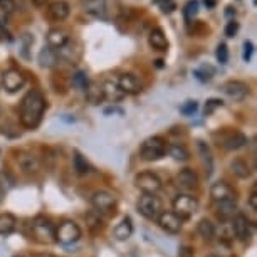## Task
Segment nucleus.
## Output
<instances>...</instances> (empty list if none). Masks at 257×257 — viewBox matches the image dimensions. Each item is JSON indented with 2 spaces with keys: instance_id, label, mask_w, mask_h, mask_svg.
<instances>
[{
  "instance_id": "nucleus-29",
  "label": "nucleus",
  "mask_w": 257,
  "mask_h": 257,
  "mask_svg": "<svg viewBox=\"0 0 257 257\" xmlns=\"http://www.w3.org/2000/svg\"><path fill=\"white\" fill-rule=\"evenodd\" d=\"M230 170H232V173H234L235 177H239V178H249V175H250L249 165H247L244 160H240V158L232 160Z\"/></svg>"
},
{
  "instance_id": "nucleus-40",
  "label": "nucleus",
  "mask_w": 257,
  "mask_h": 257,
  "mask_svg": "<svg viewBox=\"0 0 257 257\" xmlns=\"http://www.w3.org/2000/svg\"><path fill=\"white\" fill-rule=\"evenodd\" d=\"M222 106V101L220 99H208L207 104H205V114H212L213 111L217 108H220Z\"/></svg>"
},
{
  "instance_id": "nucleus-43",
  "label": "nucleus",
  "mask_w": 257,
  "mask_h": 257,
  "mask_svg": "<svg viewBox=\"0 0 257 257\" xmlns=\"http://www.w3.org/2000/svg\"><path fill=\"white\" fill-rule=\"evenodd\" d=\"M180 257H193V249L188 245H183L180 249Z\"/></svg>"
},
{
  "instance_id": "nucleus-35",
  "label": "nucleus",
  "mask_w": 257,
  "mask_h": 257,
  "mask_svg": "<svg viewBox=\"0 0 257 257\" xmlns=\"http://www.w3.org/2000/svg\"><path fill=\"white\" fill-rule=\"evenodd\" d=\"M215 57H217V61H219L220 64H225V62L229 61V49H227L225 44H220L219 47H217Z\"/></svg>"
},
{
  "instance_id": "nucleus-8",
  "label": "nucleus",
  "mask_w": 257,
  "mask_h": 257,
  "mask_svg": "<svg viewBox=\"0 0 257 257\" xmlns=\"http://www.w3.org/2000/svg\"><path fill=\"white\" fill-rule=\"evenodd\" d=\"M173 210L178 217H192L193 213L198 210V200L192 195H178L175 200H173Z\"/></svg>"
},
{
  "instance_id": "nucleus-24",
  "label": "nucleus",
  "mask_w": 257,
  "mask_h": 257,
  "mask_svg": "<svg viewBox=\"0 0 257 257\" xmlns=\"http://www.w3.org/2000/svg\"><path fill=\"white\" fill-rule=\"evenodd\" d=\"M59 59V56H57V51L51 49L49 46L44 47L41 52H39V66L41 67H52Z\"/></svg>"
},
{
  "instance_id": "nucleus-45",
  "label": "nucleus",
  "mask_w": 257,
  "mask_h": 257,
  "mask_svg": "<svg viewBox=\"0 0 257 257\" xmlns=\"http://www.w3.org/2000/svg\"><path fill=\"white\" fill-rule=\"evenodd\" d=\"M249 203H250L252 210H257V193H255V188H254V192H252V193H250Z\"/></svg>"
},
{
  "instance_id": "nucleus-1",
  "label": "nucleus",
  "mask_w": 257,
  "mask_h": 257,
  "mask_svg": "<svg viewBox=\"0 0 257 257\" xmlns=\"http://www.w3.org/2000/svg\"><path fill=\"white\" fill-rule=\"evenodd\" d=\"M46 109V98L41 91L32 89L22 98L21 103V123L24 128L27 130H34L37 128L39 123L42 119V114H44Z\"/></svg>"
},
{
  "instance_id": "nucleus-39",
  "label": "nucleus",
  "mask_w": 257,
  "mask_h": 257,
  "mask_svg": "<svg viewBox=\"0 0 257 257\" xmlns=\"http://www.w3.org/2000/svg\"><path fill=\"white\" fill-rule=\"evenodd\" d=\"M0 11L11 14L16 11V0H0Z\"/></svg>"
},
{
  "instance_id": "nucleus-16",
  "label": "nucleus",
  "mask_w": 257,
  "mask_h": 257,
  "mask_svg": "<svg viewBox=\"0 0 257 257\" xmlns=\"http://www.w3.org/2000/svg\"><path fill=\"white\" fill-rule=\"evenodd\" d=\"M210 197L215 202H224V200H234L235 192L229 183L225 182H217L210 187Z\"/></svg>"
},
{
  "instance_id": "nucleus-27",
  "label": "nucleus",
  "mask_w": 257,
  "mask_h": 257,
  "mask_svg": "<svg viewBox=\"0 0 257 257\" xmlns=\"http://www.w3.org/2000/svg\"><path fill=\"white\" fill-rule=\"evenodd\" d=\"M198 147V153H200L202 157V162L205 165V172H207V177L212 175V168H213V160H212V155H210V150L203 142H198L197 143Z\"/></svg>"
},
{
  "instance_id": "nucleus-11",
  "label": "nucleus",
  "mask_w": 257,
  "mask_h": 257,
  "mask_svg": "<svg viewBox=\"0 0 257 257\" xmlns=\"http://www.w3.org/2000/svg\"><path fill=\"white\" fill-rule=\"evenodd\" d=\"M71 14V7L66 0H54L47 7V19L52 22H62Z\"/></svg>"
},
{
  "instance_id": "nucleus-36",
  "label": "nucleus",
  "mask_w": 257,
  "mask_h": 257,
  "mask_svg": "<svg viewBox=\"0 0 257 257\" xmlns=\"http://www.w3.org/2000/svg\"><path fill=\"white\" fill-rule=\"evenodd\" d=\"M193 74H195V77L198 81H208L212 77V74H213V71L208 67V71H207V67L203 66V67H198V69H195L193 71Z\"/></svg>"
},
{
  "instance_id": "nucleus-51",
  "label": "nucleus",
  "mask_w": 257,
  "mask_h": 257,
  "mask_svg": "<svg viewBox=\"0 0 257 257\" xmlns=\"http://www.w3.org/2000/svg\"><path fill=\"white\" fill-rule=\"evenodd\" d=\"M14 257H22V255H14Z\"/></svg>"
},
{
  "instance_id": "nucleus-26",
  "label": "nucleus",
  "mask_w": 257,
  "mask_h": 257,
  "mask_svg": "<svg viewBox=\"0 0 257 257\" xmlns=\"http://www.w3.org/2000/svg\"><path fill=\"white\" fill-rule=\"evenodd\" d=\"M16 217L12 213H2L0 215V235H9L12 234L14 229H16Z\"/></svg>"
},
{
  "instance_id": "nucleus-6",
  "label": "nucleus",
  "mask_w": 257,
  "mask_h": 257,
  "mask_svg": "<svg viewBox=\"0 0 257 257\" xmlns=\"http://www.w3.org/2000/svg\"><path fill=\"white\" fill-rule=\"evenodd\" d=\"M81 237V229L77 227V224L71 220H66L56 229V240L61 242L64 245H69V244H74V242L79 240Z\"/></svg>"
},
{
  "instance_id": "nucleus-20",
  "label": "nucleus",
  "mask_w": 257,
  "mask_h": 257,
  "mask_svg": "<svg viewBox=\"0 0 257 257\" xmlns=\"http://www.w3.org/2000/svg\"><path fill=\"white\" fill-rule=\"evenodd\" d=\"M217 217L222 220H230L237 215V203L235 198L234 200H224V202H217Z\"/></svg>"
},
{
  "instance_id": "nucleus-38",
  "label": "nucleus",
  "mask_w": 257,
  "mask_h": 257,
  "mask_svg": "<svg viewBox=\"0 0 257 257\" xmlns=\"http://www.w3.org/2000/svg\"><path fill=\"white\" fill-rule=\"evenodd\" d=\"M197 108H198V104H197V101H187L185 104L182 106L180 108V111L185 116H190V114H193L197 111Z\"/></svg>"
},
{
  "instance_id": "nucleus-2",
  "label": "nucleus",
  "mask_w": 257,
  "mask_h": 257,
  "mask_svg": "<svg viewBox=\"0 0 257 257\" xmlns=\"http://www.w3.org/2000/svg\"><path fill=\"white\" fill-rule=\"evenodd\" d=\"M213 140H215L219 147L225 150H239L247 143L245 135H242L240 132H237V130H230V128H225V130H220V132L213 133Z\"/></svg>"
},
{
  "instance_id": "nucleus-44",
  "label": "nucleus",
  "mask_w": 257,
  "mask_h": 257,
  "mask_svg": "<svg viewBox=\"0 0 257 257\" xmlns=\"http://www.w3.org/2000/svg\"><path fill=\"white\" fill-rule=\"evenodd\" d=\"M175 4H173V2H170V0H168V4H165V6L162 7V12L163 14H170V12H173V11H175Z\"/></svg>"
},
{
  "instance_id": "nucleus-13",
  "label": "nucleus",
  "mask_w": 257,
  "mask_h": 257,
  "mask_svg": "<svg viewBox=\"0 0 257 257\" xmlns=\"http://www.w3.org/2000/svg\"><path fill=\"white\" fill-rule=\"evenodd\" d=\"M158 224L168 234H178L182 230V219L175 212H162L158 217Z\"/></svg>"
},
{
  "instance_id": "nucleus-19",
  "label": "nucleus",
  "mask_w": 257,
  "mask_h": 257,
  "mask_svg": "<svg viewBox=\"0 0 257 257\" xmlns=\"http://www.w3.org/2000/svg\"><path fill=\"white\" fill-rule=\"evenodd\" d=\"M177 183H178V187L188 188V190H190V188H195L198 185V177H197V173L193 172V170L183 168L182 172H178Z\"/></svg>"
},
{
  "instance_id": "nucleus-31",
  "label": "nucleus",
  "mask_w": 257,
  "mask_h": 257,
  "mask_svg": "<svg viewBox=\"0 0 257 257\" xmlns=\"http://www.w3.org/2000/svg\"><path fill=\"white\" fill-rule=\"evenodd\" d=\"M89 77L84 71H77L74 76H72V86L79 91H86V88L89 86Z\"/></svg>"
},
{
  "instance_id": "nucleus-15",
  "label": "nucleus",
  "mask_w": 257,
  "mask_h": 257,
  "mask_svg": "<svg viewBox=\"0 0 257 257\" xmlns=\"http://www.w3.org/2000/svg\"><path fill=\"white\" fill-rule=\"evenodd\" d=\"M69 41H71V36L66 29H51V31L47 32V44L54 51H59L61 47H64Z\"/></svg>"
},
{
  "instance_id": "nucleus-7",
  "label": "nucleus",
  "mask_w": 257,
  "mask_h": 257,
  "mask_svg": "<svg viewBox=\"0 0 257 257\" xmlns=\"http://www.w3.org/2000/svg\"><path fill=\"white\" fill-rule=\"evenodd\" d=\"M135 185H137V188H140L145 195H155V193L160 192V188H162V180L152 172H143L135 178Z\"/></svg>"
},
{
  "instance_id": "nucleus-18",
  "label": "nucleus",
  "mask_w": 257,
  "mask_h": 257,
  "mask_svg": "<svg viewBox=\"0 0 257 257\" xmlns=\"http://www.w3.org/2000/svg\"><path fill=\"white\" fill-rule=\"evenodd\" d=\"M19 162V167L22 168L24 173H37L39 170H41V162H39L37 157H34V155H27V153H22L21 157L17 158Z\"/></svg>"
},
{
  "instance_id": "nucleus-14",
  "label": "nucleus",
  "mask_w": 257,
  "mask_h": 257,
  "mask_svg": "<svg viewBox=\"0 0 257 257\" xmlns=\"http://www.w3.org/2000/svg\"><path fill=\"white\" fill-rule=\"evenodd\" d=\"M116 84L119 86V89L124 94H138L142 91V81L138 79L135 74H121L116 81Z\"/></svg>"
},
{
  "instance_id": "nucleus-17",
  "label": "nucleus",
  "mask_w": 257,
  "mask_h": 257,
  "mask_svg": "<svg viewBox=\"0 0 257 257\" xmlns=\"http://www.w3.org/2000/svg\"><path fill=\"white\" fill-rule=\"evenodd\" d=\"M234 234L239 240H247L250 235V220L242 213L234 217Z\"/></svg>"
},
{
  "instance_id": "nucleus-33",
  "label": "nucleus",
  "mask_w": 257,
  "mask_h": 257,
  "mask_svg": "<svg viewBox=\"0 0 257 257\" xmlns=\"http://www.w3.org/2000/svg\"><path fill=\"white\" fill-rule=\"evenodd\" d=\"M74 170L79 175H86V173L89 172V163L86 162V158L79 153L74 155Z\"/></svg>"
},
{
  "instance_id": "nucleus-41",
  "label": "nucleus",
  "mask_w": 257,
  "mask_h": 257,
  "mask_svg": "<svg viewBox=\"0 0 257 257\" xmlns=\"http://www.w3.org/2000/svg\"><path fill=\"white\" fill-rule=\"evenodd\" d=\"M237 31H239V24H237L235 21H230V22H227V26H225V36L227 37H234Z\"/></svg>"
},
{
  "instance_id": "nucleus-48",
  "label": "nucleus",
  "mask_w": 257,
  "mask_h": 257,
  "mask_svg": "<svg viewBox=\"0 0 257 257\" xmlns=\"http://www.w3.org/2000/svg\"><path fill=\"white\" fill-rule=\"evenodd\" d=\"M205 6H207L208 9H212L213 6H215V0H205Z\"/></svg>"
},
{
  "instance_id": "nucleus-9",
  "label": "nucleus",
  "mask_w": 257,
  "mask_h": 257,
  "mask_svg": "<svg viewBox=\"0 0 257 257\" xmlns=\"http://www.w3.org/2000/svg\"><path fill=\"white\" fill-rule=\"evenodd\" d=\"M91 203L98 213H114L116 197L109 192H96L91 198Z\"/></svg>"
},
{
  "instance_id": "nucleus-5",
  "label": "nucleus",
  "mask_w": 257,
  "mask_h": 257,
  "mask_svg": "<svg viewBox=\"0 0 257 257\" xmlns=\"http://www.w3.org/2000/svg\"><path fill=\"white\" fill-rule=\"evenodd\" d=\"M138 210L140 213L148 220H158L160 213H162V202L158 197L155 195H145L140 198L138 202Z\"/></svg>"
},
{
  "instance_id": "nucleus-52",
  "label": "nucleus",
  "mask_w": 257,
  "mask_h": 257,
  "mask_svg": "<svg viewBox=\"0 0 257 257\" xmlns=\"http://www.w3.org/2000/svg\"><path fill=\"white\" fill-rule=\"evenodd\" d=\"M0 113H2V108H0Z\"/></svg>"
},
{
  "instance_id": "nucleus-21",
  "label": "nucleus",
  "mask_w": 257,
  "mask_h": 257,
  "mask_svg": "<svg viewBox=\"0 0 257 257\" xmlns=\"http://www.w3.org/2000/svg\"><path fill=\"white\" fill-rule=\"evenodd\" d=\"M148 44L153 47L155 51H167L168 49V39L165 36L162 29H153L148 36Z\"/></svg>"
},
{
  "instance_id": "nucleus-32",
  "label": "nucleus",
  "mask_w": 257,
  "mask_h": 257,
  "mask_svg": "<svg viewBox=\"0 0 257 257\" xmlns=\"http://www.w3.org/2000/svg\"><path fill=\"white\" fill-rule=\"evenodd\" d=\"M198 14V2L197 0H190L183 6V19L187 21V24H192L193 19Z\"/></svg>"
},
{
  "instance_id": "nucleus-28",
  "label": "nucleus",
  "mask_w": 257,
  "mask_h": 257,
  "mask_svg": "<svg viewBox=\"0 0 257 257\" xmlns=\"http://www.w3.org/2000/svg\"><path fill=\"white\" fill-rule=\"evenodd\" d=\"M167 152H168L170 157H172L173 160H177V162H185V160H188V157H190L188 150L183 147V145H178V143L168 145Z\"/></svg>"
},
{
  "instance_id": "nucleus-42",
  "label": "nucleus",
  "mask_w": 257,
  "mask_h": 257,
  "mask_svg": "<svg viewBox=\"0 0 257 257\" xmlns=\"http://www.w3.org/2000/svg\"><path fill=\"white\" fill-rule=\"evenodd\" d=\"M252 52H254V46H252V42H250V41H245V42H244V52H242V57H244V61H245V62H249V61H250Z\"/></svg>"
},
{
  "instance_id": "nucleus-22",
  "label": "nucleus",
  "mask_w": 257,
  "mask_h": 257,
  "mask_svg": "<svg viewBox=\"0 0 257 257\" xmlns=\"http://www.w3.org/2000/svg\"><path fill=\"white\" fill-rule=\"evenodd\" d=\"M132 234H133V224H132V219H130V217H124V219L121 220L119 224L114 227V230H113L114 239H118V240L130 239Z\"/></svg>"
},
{
  "instance_id": "nucleus-23",
  "label": "nucleus",
  "mask_w": 257,
  "mask_h": 257,
  "mask_svg": "<svg viewBox=\"0 0 257 257\" xmlns=\"http://www.w3.org/2000/svg\"><path fill=\"white\" fill-rule=\"evenodd\" d=\"M86 98H88L91 104H99L104 99L103 84H99V82H89V86L86 88Z\"/></svg>"
},
{
  "instance_id": "nucleus-30",
  "label": "nucleus",
  "mask_w": 257,
  "mask_h": 257,
  "mask_svg": "<svg viewBox=\"0 0 257 257\" xmlns=\"http://www.w3.org/2000/svg\"><path fill=\"white\" fill-rule=\"evenodd\" d=\"M197 230L202 239H205V240H212L213 235H215V227H213V224L208 219H202L198 222Z\"/></svg>"
},
{
  "instance_id": "nucleus-25",
  "label": "nucleus",
  "mask_w": 257,
  "mask_h": 257,
  "mask_svg": "<svg viewBox=\"0 0 257 257\" xmlns=\"http://www.w3.org/2000/svg\"><path fill=\"white\" fill-rule=\"evenodd\" d=\"M103 89H104V99L108 98L109 101H113V103L114 101H121L126 96L114 81H106L103 84Z\"/></svg>"
},
{
  "instance_id": "nucleus-4",
  "label": "nucleus",
  "mask_w": 257,
  "mask_h": 257,
  "mask_svg": "<svg viewBox=\"0 0 257 257\" xmlns=\"http://www.w3.org/2000/svg\"><path fill=\"white\" fill-rule=\"evenodd\" d=\"M165 153H167V143L160 137L145 140L142 150H140V155H142L145 162H157V160L165 157Z\"/></svg>"
},
{
  "instance_id": "nucleus-47",
  "label": "nucleus",
  "mask_w": 257,
  "mask_h": 257,
  "mask_svg": "<svg viewBox=\"0 0 257 257\" xmlns=\"http://www.w3.org/2000/svg\"><path fill=\"white\" fill-rule=\"evenodd\" d=\"M47 2H49V0H32V4L36 7H44Z\"/></svg>"
},
{
  "instance_id": "nucleus-12",
  "label": "nucleus",
  "mask_w": 257,
  "mask_h": 257,
  "mask_svg": "<svg viewBox=\"0 0 257 257\" xmlns=\"http://www.w3.org/2000/svg\"><path fill=\"white\" fill-rule=\"evenodd\" d=\"M222 91L234 101H242L249 94V86L242 81H227L222 84Z\"/></svg>"
},
{
  "instance_id": "nucleus-10",
  "label": "nucleus",
  "mask_w": 257,
  "mask_h": 257,
  "mask_svg": "<svg viewBox=\"0 0 257 257\" xmlns=\"http://www.w3.org/2000/svg\"><path fill=\"white\" fill-rule=\"evenodd\" d=\"M26 84V77L19 69H9L2 74V86L9 93H16Z\"/></svg>"
},
{
  "instance_id": "nucleus-46",
  "label": "nucleus",
  "mask_w": 257,
  "mask_h": 257,
  "mask_svg": "<svg viewBox=\"0 0 257 257\" xmlns=\"http://www.w3.org/2000/svg\"><path fill=\"white\" fill-rule=\"evenodd\" d=\"M7 39H9V32L6 31V27H4L2 24H0V42L7 41Z\"/></svg>"
},
{
  "instance_id": "nucleus-49",
  "label": "nucleus",
  "mask_w": 257,
  "mask_h": 257,
  "mask_svg": "<svg viewBox=\"0 0 257 257\" xmlns=\"http://www.w3.org/2000/svg\"><path fill=\"white\" fill-rule=\"evenodd\" d=\"M34 257H54V255H51V254H37V255H34Z\"/></svg>"
},
{
  "instance_id": "nucleus-3",
  "label": "nucleus",
  "mask_w": 257,
  "mask_h": 257,
  "mask_svg": "<svg viewBox=\"0 0 257 257\" xmlns=\"http://www.w3.org/2000/svg\"><path fill=\"white\" fill-rule=\"evenodd\" d=\"M32 235L41 244H54L56 242V229L46 217H36L32 222Z\"/></svg>"
},
{
  "instance_id": "nucleus-50",
  "label": "nucleus",
  "mask_w": 257,
  "mask_h": 257,
  "mask_svg": "<svg viewBox=\"0 0 257 257\" xmlns=\"http://www.w3.org/2000/svg\"><path fill=\"white\" fill-rule=\"evenodd\" d=\"M207 257H219V255H213V254H210V255H207Z\"/></svg>"
},
{
  "instance_id": "nucleus-37",
  "label": "nucleus",
  "mask_w": 257,
  "mask_h": 257,
  "mask_svg": "<svg viewBox=\"0 0 257 257\" xmlns=\"http://www.w3.org/2000/svg\"><path fill=\"white\" fill-rule=\"evenodd\" d=\"M32 42H34V37L31 34H24L22 36V56L24 57H29L27 51H29V47L32 46Z\"/></svg>"
},
{
  "instance_id": "nucleus-34",
  "label": "nucleus",
  "mask_w": 257,
  "mask_h": 257,
  "mask_svg": "<svg viewBox=\"0 0 257 257\" xmlns=\"http://www.w3.org/2000/svg\"><path fill=\"white\" fill-rule=\"evenodd\" d=\"M86 220H88V225H89V229L91 230H98L103 227V220H101V217H99V213L98 212H91L88 217H86Z\"/></svg>"
}]
</instances>
